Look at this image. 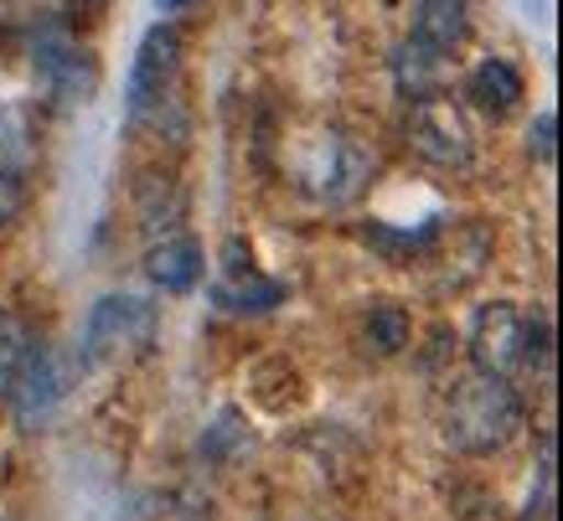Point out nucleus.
<instances>
[{
	"instance_id": "nucleus-10",
	"label": "nucleus",
	"mask_w": 563,
	"mask_h": 521,
	"mask_svg": "<svg viewBox=\"0 0 563 521\" xmlns=\"http://www.w3.org/2000/svg\"><path fill=\"white\" fill-rule=\"evenodd\" d=\"M465 99H476L486 114H512L517 99H522V73H517L507 57H486V63H476V73H471Z\"/></svg>"
},
{
	"instance_id": "nucleus-13",
	"label": "nucleus",
	"mask_w": 563,
	"mask_h": 521,
	"mask_svg": "<svg viewBox=\"0 0 563 521\" xmlns=\"http://www.w3.org/2000/svg\"><path fill=\"white\" fill-rule=\"evenodd\" d=\"M212 295H218L222 310L264 315V310H274V304L285 300V285H279V279H264V274H243V279H222Z\"/></svg>"
},
{
	"instance_id": "nucleus-11",
	"label": "nucleus",
	"mask_w": 563,
	"mask_h": 521,
	"mask_svg": "<svg viewBox=\"0 0 563 521\" xmlns=\"http://www.w3.org/2000/svg\"><path fill=\"white\" fill-rule=\"evenodd\" d=\"M36 352H42V341H36L32 325L21 315H0V398H16V387L26 377V367L36 362Z\"/></svg>"
},
{
	"instance_id": "nucleus-9",
	"label": "nucleus",
	"mask_w": 563,
	"mask_h": 521,
	"mask_svg": "<svg viewBox=\"0 0 563 521\" xmlns=\"http://www.w3.org/2000/svg\"><path fill=\"white\" fill-rule=\"evenodd\" d=\"M413 42L429 52H455L465 42V0H419L413 5Z\"/></svg>"
},
{
	"instance_id": "nucleus-14",
	"label": "nucleus",
	"mask_w": 563,
	"mask_h": 521,
	"mask_svg": "<svg viewBox=\"0 0 563 521\" xmlns=\"http://www.w3.org/2000/svg\"><path fill=\"white\" fill-rule=\"evenodd\" d=\"M367 341H373L383 356L404 352V346H409V315H404V304H373V315H367Z\"/></svg>"
},
{
	"instance_id": "nucleus-4",
	"label": "nucleus",
	"mask_w": 563,
	"mask_h": 521,
	"mask_svg": "<svg viewBox=\"0 0 563 521\" xmlns=\"http://www.w3.org/2000/svg\"><path fill=\"white\" fill-rule=\"evenodd\" d=\"M176 68H181V32L172 21H155L151 32L140 36L135 63H130V84H124V109L135 119H145L155 103H166L176 84Z\"/></svg>"
},
{
	"instance_id": "nucleus-3",
	"label": "nucleus",
	"mask_w": 563,
	"mask_h": 521,
	"mask_svg": "<svg viewBox=\"0 0 563 521\" xmlns=\"http://www.w3.org/2000/svg\"><path fill=\"white\" fill-rule=\"evenodd\" d=\"M155 336V304L145 295H103L88 310L84 325V362H114L140 346H151Z\"/></svg>"
},
{
	"instance_id": "nucleus-7",
	"label": "nucleus",
	"mask_w": 563,
	"mask_h": 521,
	"mask_svg": "<svg viewBox=\"0 0 563 521\" xmlns=\"http://www.w3.org/2000/svg\"><path fill=\"white\" fill-rule=\"evenodd\" d=\"M36 73H42V84L52 88V99L57 103H88L93 84H99V73L88 63V52L73 47V36L63 26H47V32L36 36Z\"/></svg>"
},
{
	"instance_id": "nucleus-18",
	"label": "nucleus",
	"mask_w": 563,
	"mask_h": 521,
	"mask_svg": "<svg viewBox=\"0 0 563 521\" xmlns=\"http://www.w3.org/2000/svg\"><path fill=\"white\" fill-rule=\"evenodd\" d=\"M222 274H228V279H243V274H254V253L243 248L239 237H233V243H222Z\"/></svg>"
},
{
	"instance_id": "nucleus-5",
	"label": "nucleus",
	"mask_w": 563,
	"mask_h": 521,
	"mask_svg": "<svg viewBox=\"0 0 563 521\" xmlns=\"http://www.w3.org/2000/svg\"><path fill=\"white\" fill-rule=\"evenodd\" d=\"M522 346H528V315L507 300L481 304L476 325H471V362H476V372L507 377V372L522 367Z\"/></svg>"
},
{
	"instance_id": "nucleus-15",
	"label": "nucleus",
	"mask_w": 563,
	"mask_h": 521,
	"mask_svg": "<svg viewBox=\"0 0 563 521\" xmlns=\"http://www.w3.org/2000/svg\"><path fill=\"white\" fill-rule=\"evenodd\" d=\"M26 207V181H21L16 166H0V228H11Z\"/></svg>"
},
{
	"instance_id": "nucleus-1",
	"label": "nucleus",
	"mask_w": 563,
	"mask_h": 521,
	"mask_svg": "<svg viewBox=\"0 0 563 521\" xmlns=\"http://www.w3.org/2000/svg\"><path fill=\"white\" fill-rule=\"evenodd\" d=\"M517 429H522V398L507 387V377L471 372V377L450 387V398H444V444L455 454L507 450Z\"/></svg>"
},
{
	"instance_id": "nucleus-6",
	"label": "nucleus",
	"mask_w": 563,
	"mask_h": 521,
	"mask_svg": "<svg viewBox=\"0 0 563 521\" xmlns=\"http://www.w3.org/2000/svg\"><path fill=\"white\" fill-rule=\"evenodd\" d=\"M367 176H373V155L362 151L352 135H321V145H316V166L306 170V181H316L321 202H331V207L357 202Z\"/></svg>"
},
{
	"instance_id": "nucleus-17",
	"label": "nucleus",
	"mask_w": 563,
	"mask_h": 521,
	"mask_svg": "<svg viewBox=\"0 0 563 521\" xmlns=\"http://www.w3.org/2000/svg\"><path fill=\"white\" fill-rule=\"evenodd\" d=\"M553 140H559V114H553V109H543V114L532 119V130H528V151H532V160L553 166Z\"/></svg>"
},
{
	"instance_id": "nucleus-8",
	"label": "nucleus",
	"mask_w": 563,
	"mask_h": 521,
	"mask_svg": "<svg viewBox=\"0 0 563 521\" xmlns=\"http://www.w3.org/2000/svg\"><path fill=\"white\" fill-rule=\"evenodd\" d=\"M145 274H151V285L166 289V295H187V289H197V279H202V248L181 233L155 237L151 248H145Z\"/></svg>"
},
{
	"instance_id": "nucleus-20",
	"label": "nucleus",
	"mask_w": 563,
	"mask_h": 521,
	"mask_svg": "<svg viewBox=\"0 0 563 521\" xmlns=\"http://www.w3.org/2000/svg\"><path fill=\"white\" fill-rule=\"evenodd\" d=\"M84 5H103V0H84Z\"/></svg>"
},
{
	"instance_id": "nucleus-16",
	"label": "nucleus",
	"mask_w": 563,
	"mask_h": 521,
	"mask_svg": "<svg viewBox=\"0 0 563 521\" xmlns=\"http://www.w3.org/2000/svg\"><path fill=\"white\" fill-rule=\"evenodd\" d=\"M233 444H243V429H239V413H222L218 423H212V429H207V439H202V454L207 459H228V450H233Z\"/></svg>"
},
{
	"instance_id": "nucleus-12",
	"label": "nucleus",
	"mask_w": 563,
	"mask_h": 521,
	"mask_svg": "<svg viewBox=\"0 0 563 521\" xmlns=\"http://www.w3.org/2000/svg\"><path fill=\"white\" fill-rule=\"evenodd\" d=\"M63 398V377H57V362H52L47 352H36V362L26 367V377H21V387H16V413H21V423H36L42 413H52V403Z\"/></svg>"
},
{
	"instance_id": "nucleus-19",
	"label": "nucleus",
	"mask_w": 563,
	"mask_h": 521,
	"mask_svg": "<svg viewBox=\"0 0 563 521\" xmlns=\"http://www.w3.org/2000/svg\"><path fill=\"white\" fill-rule=\"evenodd\" d=\"M155 5H161V16H181V11H191L197 0H155Z\"/></svg>"
},
{
	"instance_id": "nucleus-2",
	"label": "nucleus",
	"mask_w": 563,
	"mask_h": 521,
	"mask_svg": "<svg viewBox=\"0 0 563 521\" xmlns=\"http://www.w3.org/2000/svg\"><path fill=\"white\" fill-rule=\"evenodd\" d=\"M409 151L429 166H471V155H476V135H471V119L455 99H444V93H429V99H413L409 109Z\"/></svg>"
}]
</instances>
